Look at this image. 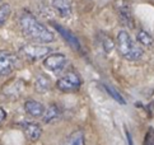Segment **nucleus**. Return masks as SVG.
Instances as JSON below:
<instances>
[{
	"mask_svg": "<svg viewBox=\"0 0 154 145\" xmlns=\"http://www.w3.org/2000/svg\"><path fill=\"white\" fill-rule=\"evenodd\" d=\"M126 137H128V141H129V145H134L133 140H131V136H130V132L126 130Z\"/></svg>",
	"mask_w": 154,
	"mask_h": 145,
	"instance_id": "20",
	"label": "nucleus"
},
{
	"mask_svg": "<svg viewBox=\"0 0 154 145\" xmlns=\"http://www.w3.org/2000/svg\"><path fill=\"white\" fill-rule=\"evenodd\" d=\"M50 87H51V82H50V78L48 76H46V75L37 76V79L35 82V88L40 94H45L48 89H50Z\"/></svg>",
	"mask_w": 154,
	"mask_h": 145,
	"instance_id": "13",
	"label": "nucleus"
},
{
	"mask_svg": "<svg viewBox=\"0 0 154 145\" xmlns=\"http://www.w3.org/2000/svg\"><path fill=\"white\" fill-rule=\"evenodd\" d=\"M5 117H7V113H5V111L0 107V124H3V121L5 120Z\"/></svg>",
	"mask_w": 154,
	"mask_h": 145,
	"instance_id": "19",
	"label": "nucleus"
},
{
	"mask_svg": "<svg viewBox=\"0 0 154 145\" xmlns=\"http://www.w3.org/2000/svg\"><path fill=\"white\" fill-rule=\"evenodd\" d=\"M10 12H12L10 5H8V4L0 5V27L7 22V19L9 18V15H10Z\"/></svg>",
	"mask_w": 154,
	"mask_h": 145,
	"instance_id": "17",
	"label": "nucleus"
},
{
	"mask_svg": "<svg viewBox=\"0 0 154 145\" xmlns=\"http://www.w3.org/2000/svg\"><path fill=\"white\" fill-rule=\"evenodd\" d=\"M117 48L120 55L129 61H136L141 57L143 50L133 41L126 31H121L117 35Z\"/></svg>",
	"mask_w": 154,
	"mask_h": 145,
	"instance_id": "2",
	"label": "nucleus"
},
{
	"mask_svg": "<svg viewBox=\"0 0 154 145\" xmlns=\"http://www.w3.org/2000/svg\"><path fill=\"white\" fill-rule=\"evenodd\" d=\"M19 27L28 40L37 43H50L54 41V33L45 24L38 22L32 14L23 13L19 18Z\"/></svg>",
	"mask_w": 154,
	"mask_h": 145,
	"instance_id": "1",
	"label": "nucleus"
},
{
	"mask_svg": "<svg viewBox=\"0 0 154 145\" xmlns=\"http://www.w3.org/2000/svg\"><path fill=\"white\" fill-rule=\"evenodd\" d=\"M103 88L106 89V91L108 92V94L111 96L113 99H116V101L119 102V103H121V104H126V101L124 99V97L121 96V94L115 89L113 87H109V85H107V84H103Z\"/></svg>",
	"mask_w": 154,
	"mask_h": 145,
	"instance_id": "16",
	"label": "nucleus"
},
{
	"mask_svg": "<svg viewBox=\"0 0 154 145\" xmlns=\"http://www.w3.org/2000/svg\"><path fill=\"white\" fill-rule=\"evenodd\" d=\"M18 66V57L9 51H0V75H8Z\"/></svg>",
	"mask_w": 154,
	"mask_h": 145,
	"instance_id": "6",
	"label": "nucleus"
},
{
	"mask_svg": "<svg viewBox=\"0 0 154 145\" xmlns=\"http://www.w3.org/2000/svg\"><path fill=\"white\" fill-rule=\"evenodd\" d=\"M50 3L59 15L66 18L71 14V0H50Z\"/></svg>",
	"mask_w": 154,
	"mask_h": 145,
	"instance_id": "9",
	"label": "nucleus"
},
{
	"mask_svg": "<svg viewBox=\"0 0 154 145\" xmlns=\"http://www.w3.org/2000/svg\"><path fill=\"white\" fill-rule=\"evenodd\" d=\"M61 145H84V132L79 130L70 134Z\"/></svg>",
	"mask_w": 154,
	"mask_h": 145,
	"instance_id": "14",
	"label": "nucleus"
},
{
	"mask_svg": "<svg viewBox=\"0 0 154 145\" xmlns=\"http://www.w3.org/2000/svg\"><path fill=\"white\" fill-rule=\"evenodd\" d=\"M116 9H117V13L120 15V19L124 22V24L129 26L130 28H133L134 27V19H133V15H131L130 4L128 2H125V0H117Z\"/></svg>",
	"mask_w": 154,
	"mask_h": 145,
	"instance_id": "7",
	"label": "nucleus"
},
{
	"mask_svg": "<svg viewBox=\"0 0 154 145\" xmlns=\"http://www.w3.org/2000/svg\"><path fill=\"white\" fill-rule=\"evenodd\" d=\"M82 85V79L80 76L74 71H69L65 75H63L56 83V87L59 91L64 93H71L76 91Z\"/></svg>",
	"mask_w": 154,
	"mask_h": 145,
	"instance_id": "3",
	"label": "nucleus"
},
{
	"mask_svg": "<svg viewBox=\"0 0 154 145\" xmlns=\"http://www.w3.org/2000/svg\"><path fill=\"white\" fill-rule=\"evenodd\" d=\"M22 127H23V132H24L26 137L28 139L29 141H36L42 135L41 126L36 124V122H24Z\"/></svg>",
	"mask_w": 154,
	"mask_h": 145,
	"instance_id": "8",
	"label": "nucleus"
},
{
	"mask_svg": "<svg viewBox=\"0 0 154 145\" xmlns=\"http://www.w3.org/2000/svg\"><path fill=\"white\" fill-rule=\"evenodd\" d=\"M136 38H137V42H140L143 46L149 47V46H152V43H153L152 36H150L148 32H145V31H140L139 33H137Z\"/></svg>",
	"mask_w": 154,
	"mask_h": 145,
	"instance_id": "15",
	"label": "nucleus"
},
{
	"mask_svg": "<svg viewBox=\"0 0 154 145\" xmlns=\"http://www.w3.org/2000/svg\"><path fill=\"white\" fill-rule=\"evenodd\" d=\"M68 60L65 57V55L63 54H51L43 60V65L47 70H50L55 74H59L64 70V68L66 66Z\"/></svg>",
	"mask_w": 154,
	"mask_h": 145,
	"instance_id": "5",
	"label": "nucleus"
},
{
	"mask_svg": "<svg viewBox=\"0 0 154 145\" xmlns=\"http://www.w3.org/2000/svg\"><path fill=\"white\" fill-rule=\"evenodd\" d=\"M52 26H54V28H56V29L59 31L60 35H61V36L65 38V40L68 41V43L70 45L71 47H74L75 50H80V43H79V41H78V38H76L70 31H68L66 28H64V27L59 26V24H56V23H52Z\"/></svg>",
	"mask_w": 154,
	"mask_h": 145,
	"instance_id": "12",
	"label": "nucleus"
},
{
	"mask_svg": "<svg viewBox=\"0 0 154 145\" xmlns=\"http://www.w3.org/2000/svg\"><path fill=\"white\" fill-rule=\"evenodd\" d=\"M24 110L32 117H42L43 112H45V107L40 102L35 101V99H28L24 103Z\"/></svg>",
	"mask_w": 154,
	"mask_h": 145,
	"instance_id": "10",
	"label": "nucleus"
},
{
	"mask_svg": "<svg viewBox=\"0 0 154 145\" xmlns=\"http://www.w3.org/2000/svg\"><path fill=\"white\" fill-rule=\"evenodd\" d=\"M19 52L22 55H24L26 57H28L31 60H37V59H41L43 56H46L47 54L51 52V48L47 47V46H42V45L37 43V45H24L23 47H20Z\"/></svg>",
	"mask_w": 154,
	"mask_h": 145,
	"instance_id": "4",
	"label": "nucleus"
},
{
	"mask_svg": "<svg viewBox=\"0 0 154 145\" xmlns=\"http://www.w3.org/2000/svg\"><path fill=\"white\" fill-rule=\"evenodd\" d=\"M144 145H154V130L153 129H149V131H148Z\"/></svg>",
	"mask_w": 154,
	"mask_h": 145,
	"instance_id": "18",
	"label": "nucleus"
},
{
	"mask_svg": "<svg viewBox=\"0 0 154 145\" xmlns=\"http://www.w3.org/2000/svg\"><path fill=\"white\" fill-rule=\"evenodd\" d=\"M61 116V112L56 104H50L47 108H45V112L42 115V121L45 124H52V122L57 121Z\"/></svg>",
	"mask_w": 154,
	"mask_h": 145,
	"instance_id": "11",
	"label": "nucleus"
}]
</instances>
